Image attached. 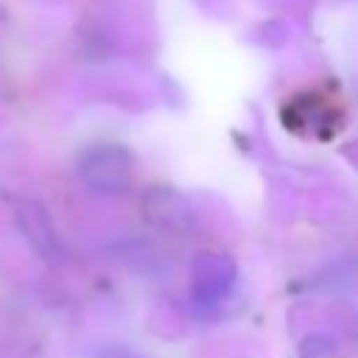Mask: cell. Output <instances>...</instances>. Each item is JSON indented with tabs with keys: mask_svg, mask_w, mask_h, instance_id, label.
<instances>
[{
	"mask_svg": "<svg viewBox=\"0 0 358 358\" xmlns=\"http://www.w3.org/2000/svg\"><path fill=\"white\" fill-rule=\"evenodd\" d=\"M143 215L151 227L165 232H187L193 227V210L173 187H148L143 196Z\"/></svg>",
	"mask_w": 358,
	"mask_h": 358,
	"instance_id": "cell-4",
	"label": "cell"
},
{
	"mask_svg": "<svg viewBox=\"0 0 358 358\" xmlns=\"http://www.w3.org/2000/svg\"><path fill=\"white\" fill-rule=\"evenodd\" d=\"M336 347H338L336 338H330L324 333H313V336H308L302 341L299 355L302 358H330V355H336Z\"/></svg>",
	"mask_w": 358,
	"mask_h": 358,
	"instance_id": "cell-5",
	"label": "cell"
},
{
	"mask_svg": "<svg viewBox=\"0 0 358 358\" xmlns=\"http://www.w3.org/2000/svg\"><path fill=\"white\" fill-rule=\"evenodd\" d=\"M238 263L229 252L204 249L190 263V299L199 308H215L235 291Z\"/></svg>",
	"mask_w": 358,
	"mask_h": 358,
	"instance_id": "cell-2",
	"label": "cell"
},
{
	"mask_svg": "<svg viewBox=\"0 0 358 358\" xmlns=\"http://www.w3.org/2000/svg\"><path fill=\"white\" fill-rule=\"evenodd\" d=\"M117 358H131V355H117Z\"/></svg>",
	"mask_w": 358,
	"mask_h": 358,
	"instance_id": "cell-6",
	"label": "cell"
},
{
	"mask_svg": "<svg viewBox=\"0 0 358 358\" xmlns=\"http://www.w3.org/2000/svg\"><path fill=\"white\" fill-rule=\"evenodd\" d=\"M17 224L22 229V235L28 238V243L50 263L64 260V243L56 232V224L50 218V213L36 201V199H22L17 201Z\"/></svg>",
	"mask_w": 358,
	"mask_h": 358,
	"instance_id": "cell-3",
	"label": "cell"
},
{
	"mask_svg": "<svg viewBox=\"0 0 358 358\" xmlns=\"http://www.w3.org/2000/svg\"><path fill=\"white\" fill-rule=\"evenodd\" d=\"M78 173L98 193H120L134 179V154L120 143H98L81 154Z\"/></svg>",
	"mask_w": 358,
	"mask_h": 358,
	"instance_id": "cell-1",
	"label": "cell"
}]
</instances>
